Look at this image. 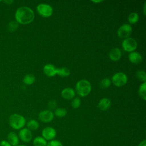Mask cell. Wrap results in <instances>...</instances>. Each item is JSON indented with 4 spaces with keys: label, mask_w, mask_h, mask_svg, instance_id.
<instances>
[{
    "label": "cell",
    "mask_w": 146,
    "mask_h": 146,
    "mask_svg": "<svg viewBox=\"0 0 146 146\" xmlns=\"http://www.w3.org/2000/svg\"><path fill=\"white\" fill-rule=\"evenodd\" d=\"M136 77L138 80H139L141 82H143V83L145 82L146 81V74L144 70H137L136 72Z\"/></svg>",
    "instance_id": "cell-24"
},
{
    "label": "cell",
    "mask_w": 146,
    "mask_h": 146,
    "mask_svg": "<svg viewBox=\"0 0 146 146\" xmlns=\"http://www.w3.org/2000/svg\"><path fill=\"white\" fill-rule=\"evenodd\" d=\"M145 7H146V2H144V7H143V13H144V15H145V13H146V11H145Z\"/></svg>",
    "instance_id": "cell-32"
},
{
    "label": "cell",
    "mask_w": 146,
    "mask_h": 146,
    "mask_svg": "<svg viewBox=\"0 0 146 146\" xmlns=\"http://www.w3.org/2000/svg\"><path fill=\"white\" fill-rule=\"evenodd\" d=\"M6 3H7V4H8V5H11V4H12V3L13 2V1H4Z\"/></svg>",
    "instance_id": "cell-33"
},
{
    "label": "cell",
    "mask_w": 146,
    "mask_h": 146,
    "mask_svg": "<svg viewBox=\"0 0 146 146\" xmlns=\"http://www.w3.org/2000/svg\"><path fill=\"white\" fill-rule=\"evenodd\" d=\"M122 47L125 51L131 52L135 51L137 48V43L135 39L129 37L123 40L122 42Z\"/></svg>",
    "instance_id": "cell-5"
},
{
    "label": "cell",
    "mask_w": 146,
    "mask_h": 146,
    "mask_svg": "<svg viewBox=\"0 0 146 146\" xmlns=\"http://www.w3.org/2000/svg\"><path fill=\"white\" fill-rule=\"evenodd\" d=\"M138 93L142 99L144 100H146V82H144L140 84Z\"/></svg>",
    "instance_id": "cell-20"
},
{
    "label": "cell",
    "mask_w": 146,
    "mask_h": 146,
    "mask_svg": "<svg viewBox=\"0 0 146 146\" xmlns=\"http://www.w3.org/2000/svg\"><path fill=\"white\" fill-rule=\"evenodd\" d=\"M35 18L33 10L27 6L19 7L15 11V21L21 25H27L31 23Z\"/></svg>",
    "instance_id": "cell-1"
},
{
    "label": "cell",
    "mask_w": 146,
    "mask_h": 146,
    "mask_svg": "<svg viewBox=\"0 0 146 146\" xmlns=\"http://www.w3.org/2000/svg\"><path fill=\"white\" fill-rule=\"evenodd\" d=\"M75 90L77 94L82 96L85 97L87 96L91 91L92 87L90 82L86 79L79 80L75 86Z\"/></svg>",
    "instance_id": "cell-3"
},
{
    "label": "cell",
    "mask_w": 146,
    "mask_h": 146,
    "mask_svg": "<svg viewBox=\"0 0 146 146\" xmlns=\"http://www.w3.org/2000/svg\"><path fill=\"white\" fill-rule=\"evenodd\" d=\"M35 80V77L33 74H29L24 77L23 79V83L26 85H31L34 83Z\"/></svg>",
    "instance_id": "cell-21"
},
{
    "label": "cell",
    "mask_w": 146,
    "mask_h": 146,
    "mask_svg": "<svg viewBox=\"0 0 146 146\" xmlns=\"http://www.w3.org/2000/svg\"><path fill=\"white\" fill-rule=\"evenodd\" d=\"M81 104V100L79 98H75L71 102V106L74 108H78Z\"/></svg>",
    "instance_id": "cell-27"
},
{
    "label": "cell",
    "mask_w": 146,
    "mask_h": 146,
    "mask_svg": "<svg viewBox=\"0 0 146 146\" xmlns=\"http://www.w3.org/2000/svg\"><path fill=\"white\" fill-rule=\"evenodd\" d=\"M43 72L47 76H54L56 75V68L52 64H47L43 67Z\"/></svg>",
    "instance_id": "cell-14"
},
{
    "label": "cell",
    "mask_w": 146,
    "mask_h": 146,
    "mask_svg": "<svg viewBox=\"0 0 146 146\" xmlns=\"http://www.w3.org/2000/svg\"><path fill=\"white\" fill-rule=\"evenodd\" d=\"M139 19V15L136 12L130 13L128 17V21L131 24H135Z\"/></svg>",
    "instance_id": "cell-22"
},
{
    "label": "cell",
    "mask_w": 146,
    "mask_h": 146,
    "mask_svg": "<svg viewBox=\"0 0 146 146\" xmlns=\"http://www.w3.org/2000/svg\"><path fill=\"white\" fill-rule=\"evenodd\" d=\"M19 23L16 21H10L7 25V29L10 32H14L18 29Z\"/></svg>",
    "instance_id": "cell-25"
},
{
    "label": "cell",
    "mask_w": 146,
    "mask_h": 146,
    "mask_svg": "<svg viewBox=\"0 0 146 146\" xmlns=\"http://www.w3.org/2000/svg\"><path fill=\"white\" fill-rule=\"evenodd\" d=\"M56 102L55 100H51L49 101V102L48 103V107L50 111L54 110L56 108Z\"/></svg>",
    "instance_id": "cell-29"
},
{
    "label": "cell",
    "mask_w": 146,
    "mask_h": 146,
    "mask_svg": "<svg viewBox=\"0 0 146 146\" xmlns=\"http://www.w3.org/2000/svg\"><path fill=\"white\" fill-rule=\"evenodd\" d=\"M27 127L31 131H35L38 129L39 124L38 122L35 119H31L27 123Z\"/></svg>",
    "instance_id": "cell-17"
},
{
    "label": "cell",
    "mask_w": 146,
    "mask_h": 146,
    "mask_svg": "<svg viewBox=\"0 0 146 146\" xmlns=\"http://www.w3.org/2000/svg\"><path fill=\"white\" fill-rule=\"evenodd\" d=\"M18 135L19 140L24 143L30 142L33 138L32 132L27 128H23L21 129Z\"/></svg>",
    "instance_id": "cell-8"
},
{
    "label": "cell",
    "mask_w": 146,
    "mask_h": 146,
    "mask_svg": "<svg viewBox=\"0 0 146 146\" xmlns=\"http://www.w3.org/2000/svg\"><path fill=\"white\" fill-rule=\"evenodd\" d=\"M56 74L62 77H66L70 75V70L67 67L56 68Z\"/></svg>",
    "instance_id": "cell-18"
},
{
    "label": "cell",
    "mask_w": 146,
    "mask_h": 146,
    "mask_svg": "<svg viewBox=\"0 0 146 146\" xmlns=\"http://www.w3.org/2000/svg\"><path fill=\"white\" fill-rule=\"evenodd\" d=\"M47 141L42 136H37L33 140L34 146H46Z\"/></svg>",
    "instance_id": "cell-19"
},
{
    "label": "cell",
    "mask_w": 146,
    "mask_h": 146,
    "mask_svg": "<svg viewBox=\"0 0 146 146\" xmlns=\"http://www.w3.org/2000/svg\"><path fill=\"white\" fill-rule=\"evenodd\" d=\"M11 146H17L19 145V139L18 135L14 132H10L7 136L6 140Z\"/></svg>",
    "instance_id": "cell-13"
},
{
    "label": "cell",
    "mask_w": 146,
    "mask_h": 146,
    "mask_svg": "<svg viewBox=\"0 0 146 146\" xmlns=\"http://www.w3.org/2000/svg\"><path fill=\"white\" fill-rule=\"evenodd\" d=\"M67 113V111L64 108H58L55 109L54 115L58 117H63L65 116Z\"/></svg>",
    "instance_id": "cell-23"
},
{
    "label": "cell",
    "mask_w": 146,
    "mask_h": 146,
    "mask_svg": "<svg viewBox=\"0 0 146 146\" xmlns=\"http://www.w3.org/2000/svg\"><path fill=\"white\" fill-rule=\"evenodd\" d=\"M46 146H63L62 143L57 140H52L47 143Z\"/></svg>",
    "instance_id": "cell-28"
},
{
    "label": "cell",
    "mask_w": 146,
    "mask_h": 146,
    "mask_svg": "<svg viewBox=\"0 0 146 146\" xmlns=\"http://www.w3.org/2000/svg\"><path fill=\"white\" fill-rule=\"evenodd\" d=\"M26 123V120L25 117L18 113H13L9 118V124L14 129L20 130L24 127Z\"/></svg>",
    "instance_id": "cell-2"
},
{
    "label": "cell",
    "mask_w": 146,
    "mask_h": 146,
    "mask_svg": "<svg viewBox=\"0 0 146 146\" xmlns=\"http://www.w3.org/2000/svg\"><path fill=\"white\" fill-rule=\"evenodd\" d=\"M132 32V28L129 24L124 23L117 30V36L122 39L129 38Z\"/></svg>",
    "instance_id": "cell-7"
},
{
    "label": "cell",
    "mask_w": 146,
    "mask_h": 146,
    "mask_svg": "<svg viewBox=\"0 0 146 146\" xmlns=\"http://www.w3.org/2000/svg\"><path fill=\"white\" fill-rule=\"evenodd\" d=\"M128 82V78L125 74L119 72L115 74L112 77V82L116 87H122Z\"/></svg>",
    "instance_id": "cell-4"
},
{
    "label": "cell",
    "mask_w": 146,
    "mask_h": 146,
    "mask_svg": "<svg viewBox=\"0 0 146 146\" xmlns=\"http://www.w3.org/2000/svg\"><path fill=\"white\" fill-rule=\"evenodd\" d=\"M42 137L46 141H51L55 139L56 136V130L51 127H46L42 131Z\"/></svg>",
    "instance_id": "cell-9"
},
{
    "label": "cell",
    "mask_w": 146,
    "mask_h": 146,
    "mask_svg": "<svg viewBox=\"0 0 146 146\" xmlns=\"http://www.w3.org/2000/svg\"><path fill=\"white\" fill-rule=\"evenodd\" d=\"M128 59L132 63L137 64L142 62L143 56L139 52L133 51L129 54Z\"/></svg>",
    "instance_id": "cell-11"
},
{
    "label": "cell",
    "mask_w": 146,
    "mask_h": 146,
    "mask_svg": "<svg viewBox=\"0 0 146 146\" xmlns=\"http://www.w3.org/2000/svg\"><path fill=\"white\" fill-rule=\"evenodd\" d=\"M137 146H146V140H143L141 141L139 143V144L137 145Z\"/></svg>",
    "instance_id": "cell-31"
},
{
    "label": "cell",
    "mask_w": 146,
    "mask_h": 146,
    "mask_svg": "<svg viewBox=\"0 0 146 146\" xmlns=\"http://www.w3.org/2000/svg\"><path fill=\"white\" fill-rule=\"evenodd\" d=\"M54 117V113L50 110H43L38 114V119L43 123H47L51 122Z\"/></svg>",
    "instance_id": "cell-10"
},
{
    "label": "cell",
    "mask_w": 146,
    "mask_h": 146,
    "mask_svg": "<svg viewBox=\"0 0 146 146\" xmlns=\"http://www.w3.org/2000/svg\"><path fill=\"white\" fill-rule=\"evenodd\" d=\"M121 57V51L120 48L115 47L112 48L109 52L110 59L113 62L118 61Z\"/></svg>",
    "instance_id": "cell-12"
},
{
    "label": "cell",
    "mask_w": 146,
    "mask_h": 146,
    "mask_svg": "<svg viewBox=\"0 0 146 146\" xmlns=\"http://www.w3.org/2000/svg\"><path fill=\"white\" fill-rule=\"evenodd\" d=\"M111 84V80L109 78H106L103 79L100 81V87L102 88L106 89V88H108L110 86Z\"/></svg>",
    "instance_id": "cell-26"
},
{
    "label": "cell",
    "mask_w": 146,
    "mask_h": 146,
    "mask_svg": "<svg viewBox=\"0 0 146 146\" xmlns=\"http://www.w3.org/2000/svg\"><path fill=\"white\" fill-rule=\"evenodd\" d=\"M75 95V91L70 87H67L62 90L61 92L62 97L66 100H70L73 99Z\"/></svg>",
    "instance_id": "cell-15"
},
{
    "label": "cell",
    "mask_w": 146,
    "mask_h": 146,
    "mask_svg": "<svg viewBox=\"0 0 146 146\" xmlns=\"http://www.w3.org/2000/svg\"><path fill=\"white\" fill-rule=\"evenodd\" d=\"M111 105V100L107 98H104L102 99L98 103V108L102 110V111H106L110 107Z\"/></svg>",
    "instance_id": "cell-16"
},
{
    "label": "cell",
    "mask_w": 146,
    "mask_h": 146,
    "mask_svg": "<svg viewBox=\"0 0 146 146\" xmlns=\"http://www.w3.org/2000/svg\"><path fill=\"white\" fill-rule=\"evenodd\" d=\"M0 146H11V145L7 140H3L0 141Z\"/></svg>",
    "instance_id": "cell-30"
},
{
    "label": "cell",
    "mask_w": 146,
    "mask_h": 146,
    "mask_svg": "<svg viewBox=\"0 0 146 146\" xmlns=\"http://www.w3.org/2000/svg\"><path fill=\"white\" fill-rule=\"evenodd\" d=\"M38 14L43 17L47 18L52 15L53 13L52 7L46 3H40L36 6Z\"/></svg>",
    "instance_id": "cell-6"
},
{
    "label": "cell",
    "mask_w": 146,
    "mask_h": 146,
    "mask_svg": "<svg viewBox=\"0 0 146 146\" xmlns=\"http://www.w3.org/2000/svg\"><path fill=\"white\" fill-rule=\"evenodd\" d=\"M92 2L96 3H100V2H103V1H100V0H99V1H92Z\"/></svg>",
    "instance_id": "cell-34"
},
{
    "label": "cell",
    "mask_w": 146,
    "mask_h": 146,
    "mask_svg": "<svg viewBox=\"0 0 146 146\" xmlns=\"http://www.w3.org/2000/svg\"><path fill=\"white\" fill-rule=\"evenodd\" d=\"M17 146H27V145H23V144H19V145H17Z\"/></svg>",
    "instance_id": "cell-35"
}]
</instances>
